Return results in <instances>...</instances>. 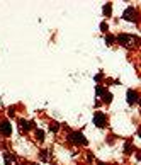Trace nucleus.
<instances>
[{"mask_svg":"<svg viewBox=\"0 0 141 165\" xmlns=\"http://www.w3.org/2000/svg\"><path fill=\"white\" fill-rule=\"evenodd\" d=\"M39 158H41L43 162H49V158H51V150H41Z\"/></svg>","mask_w":141,"mask_h":165,"instance_id":"obj_9","label":"nucleus"},{"mask_svg":"<svg viewBox=\"0 0 141 165\" xmlns=\"http://www.w3.org/2000/svg\"><path fill=\"white\" fill-rule=\"evenodd\" d=\"M19 128H20V131H27V130L34 128V123L32 121H26V119H19Z\"/></svg>","mask_w":141,"mask_h":165,"instance_id":"obj_6","label":"nucleus"},{"mask_svg":"<svg viewBox=\"0 0 141 165\" xmlns=\"http://www.w3.org/2000/svg\"><path fill=\"white\" fill-rule=\"evenodd\" d=\"M126 20H136V10L133 9V7H128L126 10H124V15H123Z\"/></svg>","mask_w":141,"mask_h":165,"instance_id":"obj_4","label":"nucleus"},{"mask_svg":"<svg viewBox=\"0 0 141 165\" xmlns=\"http://www.w3.org/2000/svg\"><path fill=\"white\" fill-rule=\"evenodd\" d=\"M126 95H128V99H126V101H128V104H134V102L138 101V94H136L134 90H128V92H126Z\"/></svg>","mask_w":141,"mask_h":165,"instance_id":"obj_7","label":"nucleus"},{"mask_svg":"<svg viewBox=\"0 0 141 165\" xmlns=\"http://www.w3.org/2000/svg\"><path fill=\"white\" fill-rule=\"evenodd\" d=\"M116 39H117L121 44H124V46H129V44L134 41V37H133V36H129V34H119Z\"/></svg>","mask_w":141,"mask_h":165,"instance_id":"obj_3","label":"nucleus"},{"mask_svg":"<svg viewBox=\"0 0 141 165\" xmlns=\"http://www.w3.org/2000/svg\"><path fill=\"white\" fill-rule=\"evenodd\" d=\"M36 138H37L39 141H43V140H44V131H43V130H36Z\"/></svg>","mask_w":141,"mask_h":165,"instance_id":"obj_12","label":"nucleus"},{"mask_svg":"<svg viewBox=\"0 0 141 165\" xmlns=\"http://www.w3.org/2000/svg\"><path fill=\"white\" fill-rule=\"evenodd\" d=\"M49 130H51V131H53V133H56V131H58V130H60V124H58V123H54V121H53V123H49Z\"/></svg>","mask_w":141,"mask_h":165,"instance_id":"obj_11","label":"nucleus"},{"mask_svg":"<svg viewBox=\"0 0 141 165\" xmlns=\"http://www.w3.org/2000/svg\"><path fill=\"white\" fill-rule=\"evenodd\" d=\"M94 124H95L97 128H106V126H107V118H106V114H104V112H95V116H94Z\"/></svg>","mask_w":141,"mask_h":165,"instance_id":"obj_2","label":"nucleus"},{"mask_svg":"<svg viewBox=\"0 0 141 165\" xmlns=\"http://www.w3.org/2000/svg\"><path fill=\"white\" fill-rule=\"evenodd\" d=\"M0 133H2L3 136H9V135L12 133V126H10L9 121H3V123L0 124Z\"/></svg>","mask_w":141,"mask_h":165,"instance_id":"obj_5","label":"nucleus"},{"mask_svg":"<svg viewBox=\"0 0 141 165\" xmlns=\"http://www.w3.org/2000/svg\"><path fill=\"white\" fill-rule=\"evenodd\" d=\"M111 12H112V3H106L104 5V15H111Z\"/></svg>","mask_w":141,"mask_h":165,"instance_id":"obj_10","label":"nucleus"},{"mask_svg":"<svg viewBox=\"0 0 141 165\" xmlns=\"http://www.w3.org/2000/svg\"><path fill=\"white\" fill-rule=\"evenodd\" d=\"M131 150H133V145H131V143H129V141H128V143H126V145H124V152H126V153H128V155H129V153H131Z\"/></svg>","mask_w":141,"mask_h":165,"instance_id":"obj_13","label":"nucleus"},{"mask_svg":"<svg viewBox=\"0 0 141 165\" xmlns=\"http://www.w3.org/2000/svg\"><path fill=\"white\" fill-rule=\"evenodd\" d=\"M114 41H116V37H114V36H111V34H109V36L106 37V43H107V44H112Z\"/></svg>","mask_w":141,"mask_h":165,"instance_id":"obj_14","label":"nucleus"},{"mask_svg":"<svg viewBox=\"0 0 141 165\" xmlns=\"http://www.w3.org/2000/svg\"><path fill=\"white\" fill-rule=\"evenodd\" d=\"M68 140H70L71 143H75V145H87V138H85L80 131L70 133V135H68Z\"/></svg>","mask_w":141,"mask_h":165,"instance_id":"obj_1","label":"nucleus"},{"mask_svg":"<svg viewBox=\"0 0 141 165\" xmlns=\"http://www.w3.org/2000/svg\"><path fill=\"white\" fill-rule=\"evenodd\" d=\"M100 31H102V32H106V31H107V24H106V22H102V24H100Z\"/></svg>","mask_w":141,"mask_h":165,"instance_id":"obj_15","label":"nucleus"},{"mask_svg":"<svg viewBox=\"0 0 141 165\" xmlns=\"http://www.w3.org/2000/svg\"><path fill=\"white\" fill-rule=\"evenodd\" d=\"M3 160H5V165H15V157L9 152L3 153Z\"/></svg>","mask_w":141,"mask_h":165,"instance_id":"obj_8","label":"nucleus"}]
</instances>
